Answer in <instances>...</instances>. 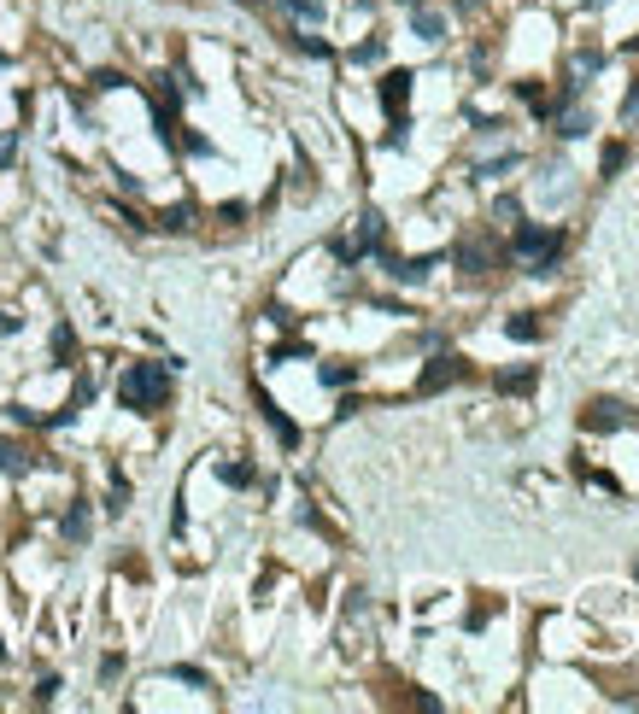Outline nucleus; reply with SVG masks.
Returning a JSON list of instances; mask_svg holds the SVG:
<instances>
[{
	"mask_svg": "<svg viewBox=\"0 0 639 714\" xmlns=\"http://www.w3.org/2000/svg\"><path fill=\"white\" fill-rule=\"evenodd\" d=\"M171 398V364H129L124 375H117V405L124 410H158Z\"/></svg>",
	"mask_w": 639,
	"mask_h": 714,
	"instance_id": "nucleus-1",
	"label": "nucleus"
},
{
	"mask_svg": "<svg viewBox=\"0 0 639 714\" xmlns=\"http://www.w3.org/2000/svg\"><path fill=\"white\" fill-rule=\"evenodd\" d=\"M511 246L534 264V276H546V269H557V258H563V235L557 229H540V223H516Z\"/></svg>",
	"mask_w": 639,
	"mask_h": 714,
	"instance_id": "nucleus-2",
	"label": "nucleus"
},
{
	"mask_svg": "<svg viewBox=\"0 0 639 714\" xmlns=\"http://www.w3.org/2000/svg\"><path fill=\"white\" fill-rule=\"evenodd\" d=\"M581 428L586 434H622V428H634V410H627L622 398H593V405L581 410Z\"/></svg>",
	"mask_w": 639,
	"mask_h": 714,
	"instance_id": "nucleus-3",
	"label": "nucleus"
},
{
	"mask_svg": "<svg viewBox=\"0 0 639 714\" xmlns=\"http://www.w3.org/2000/svg\"><path fill=\"white\" fill-rule=\"evenodd\" d=\"M469 369H464V357H452V351H434L423 364V375H417V392H446V387H457Z\"/></svg>",
	"mask_w": 639,
	"mask_h": 714,
	"instance_id": "nucleus-4",
	"label": "nucleus"
},
{
	"mask_svg": "<svg viewBox=\"0 0 639 714\" xmlns=\"http://www.w3.org/2000/svg\"><path fill=\"white\" fill-rule=\"evenodd\" d=\"M411 83H417V76H411L405 65H399V70H387L382 83H376V94H382V112H387V117H405V100H411Z\"/></svg>",
	"mask_w": 639,
	"mask_h": 714,
	"instance_id": "nucleus-5",
	"label": "nucleus"
},
{
	"mask_svg": "<svg viewBox=\"0 0 639 714\" xmlns=\"http://www.w3.org/2000/svg\"><path fill=\"white\" fill-rule=\"evenodd\" d=\"M376 258H382V269H387L393 281H405V287H417V281H428V269L441 264L434 253H428V258H393V253H376Z\"/></svg>",
	"mask_w": 639,
	"mask_h": 714,
	"instance_id": "nucleus-6",
	"label": "nucleus"
},
{
	"mask_svg": "<svg viewBox=\"0 0 639 714\" xmlns=\"http://www.w3.org/2000/svg\"><path fill=\"white\" fill-rule=\"evenodd\" d=\"M88 533H94V509H88V498H77V504L59 516V539H65V545H88Z\"/></svg>",
	"mask_w": 639,
	"mask_h": 714,
	"instance_id": "nucleus-7",
	"label": "nucleus"
},
{
	"mask_svg": "<svg viewBox=\"0 0 639 714\" xmlns=\"http://www.w3.org/2000/svg\"><path fill=\"white\" fill-rule=\"evenodd\" d=\"M29 469H36V451L18 445V439H0V475H6V480H24Z\"/></svg>",
	"mask_w": 639,
	"mask_h": 714,
	"instance_id": "nucleus-8",
	"label": "nucleus"
},
{
	"mask_svg": "<svg viewBox=\"0 0 639 714\" xmlns=\"http://www.w3.org/2000/svg\"><path fill=\"white\" fill-rule=\"evenodd\" d=\"M258 416L271 421V434L282 439V445H299V428H294V416H282V405H276L271 392H258Z\"/></svg>",
	"mask_w": 639,
	"mask_h": 714,
	"instance_id": "nucleus-9",
	"label": "nucleus"
},
{
	"mask_svg": "<svg viewBox=\"0 0 639 714\" xmlns=\"http://www.w3.org/2000/svg\"><path fill=\"white\" fill-rule=\"evenodd\" d=\"M411 29H417V42H446V18L434 6H411Z\"/></svg>",
	"mask_w": 639,
	"mask_h": 714,
	"instance_id": "nucleus-10",
	"label": "nucleus"
},
{
	"mask_svg": "<svg viewBox=\"0 0 639 714\" xmlns=\"http://www.w3.org/2000/svg\"><path fill=\"white\" fill-rule=\"evenodd\" d=\"M552 117H557V135H563V140H581L586 129H593V117H586L581 106H575V100H569V106H557Z\"/></svg>",
	"mask_w": 639,
	"mask_h": 714,
	"instance_id": "nucleus-11",
	"label": "nucleus"
},
{
	"mask_svg": "<svg viewBox=\"0 0 639 714\" xmlns=\"http://www.w3.org/2000/svg\"><path fill=\"white\" fill-rule=\"evenodd\" d=\"M282 12H287V18H299V24H323V18H328V6H323V0H282Z\"/></svg>",
	"mask_w": 639,
	"mask_h": 714,
	"instance_id": "nucleus-12",
	"label": "nucleus"
},
{
	"mask_svg": "<svg viewBox=\"0 0 639 714\" xmlns=\"http://www.w3.org/2000/svg\"><path fill=\"white\" fill-rule=\"evenodd\" d=\"M457 264H464V269H469V276H481V269H487V264H493V253H487V246H481V240H464V246H457Z\"/></svg>",
	"mask_w": 639,
	"mask_h": 714,
	"instance_id": "nucleus-13",
	"label": "nucleus"
},
{
	"mask_svg": "<svg viewBox=\"0 0 639 714\" xmlns=\"http://www.w3.org/2000/svg\"><path fill=\"white\" fill-rule=\"evenodd\" d=\"M505 334H511V340H522V346H534V340H540V323H534L528 310H516L511 323H505Z\"/></svg>",
	"mask_w": 639,
	"mask_h": 714,
	"instance_id": "nucleus-14",
	"label": "nucleus"
},
{
	"mask_svg": "<svg viewBox=\"0 0 639 714\" xmlns=\"http://www.w3.org/2000/svg\"><path fill=\"white\" fill-rule=\"evenodd\" d=\"M53 357H59V369H71V357H77V334H71V323H59V328H53Z\"/></svg>",
	"mask_w": 639,
	"mask_h": 714,
	"instance_id": "nucleus-15",
	"label": "nucleus"
},
{
	"mask_svg": "<svg viewBox=\"0 0 639 714\" xmlns=\"http://www.w3.org/2000/svg\"><path fill=\"white\" fill-rule=\"evenodd\" d=\"M516 164H522V153H498V158H487V164H475V176L493 182V176H505V170H516Z\"/></svg>",
	"mask_w": 639,
	"mask_h": 714,
	"instance_id": "nucleus-16",
	"label": "nucleus"
},
{
	"mask_svg": "<svg viewBox=\"0 0 639 714\" xmlns=\"http://www.w3.org/2000/svg\"><path fill=\"white\" fill-rule=\"evenodd\" d=\"M217 480L223 486H253V462H217Z\"/></svg>",
	"mask_w": 639,
	"mask_h": 714,
	"instance_id": "nucleus-17",
	"label": "nucleus"
},
{
	"mask_svg": "<svg viewBox=\"0 0 639 714\" xmlns=\"http://www.w3.org/2000/svg\"><path fill=\"white\" fill-rule=\"evenodd\" d=\"M317 381H323V387H352L358 369L352 364H323V369H317Z\"/></svg>",
	"mask_w": 639,
	"mask_h": 714,
	"instance_id": "nucleus-18",
	"label": "nucleus"
},
{
	"mask_svg": "<svg viewBox=\"0 0 639 714\" xmlns=\"http://www.w3.org/2000/svg\"><path fill=\"white\" fill-rule=\"evenodd\" d=\"M158 229H171V235H182V229H194V205H171L165 217H158Z\"/></svg>",
	"mask_w": 639,
	"mask_h": 714,
	"instance_id": "nucleus-19",
	"label": "nucleus"
},
{
	"mask_svg": "<svg viewBox=\"0 0 639 714\" xmlns=\"http://www.w3.org/2000/svg\"><path fill=\"white\" fill-rule=\"evenodd\" d=\"M124 509H129V480L112 475V492H106V516H124Z\"/></svg>",
	"mask_w": 639,
	"mask_h": 714,
	"instance_id": "nucleus-20",
	"label": "nucleus"
},
{
	"mask_svg": "<svg viewBox=\"0 0 639 714\" xmlns=\"http://www.w3.org/2000/svg\"><path fill=\"white\" fill-rule=\"evenodd\" d=\"M382 53H387V42H382V36H369V42H358V47H352V65H376Z\"/></svg>",
	"mask_w": 639,
	"mask_h": 714,
	"instance_id": "nucleus-21",
	"label": "nucleus"
},
{
	"mask_svg": "<svg viewBox=\"0 0 639 714\" xmlns=\"http://www.w3.org/2000/svg\"><path fill=\"white\" fill-rule=\"evenodd\" d=\"M88 88H94V94H112V88H129V76H124V70H94V83H88Z\"/></svg>",
	"mask_w": 639,
	"mask_h": 714,
	"instance_id": "nucleus-22",
	"label": "nucleus"
},
{
	"mask_svg": "<svg viewBox=\"0 0 639 714\" xmlns=\"http://www.w3.org/2000/svg\"><path fill=\"white\" fill-rule=\"evenodd\" d=\"M405 140H411V117H393V129L382 135V147H387V153H399Z\"/></svg>",
	"mask_w": 639,
	"mask_h": 714,
	"instance_id": "nucleus-23",
	"label": "nucleus"
},
{
	"mask_svg": "<svg viewBox=\"0 0 639 714\" xmlns=\"http://www.w3.org/2000/svg\"><path fill=\"white\" fill-rule=\"evenodd\" d=\"M165 673H171V679H182V686H199V691H212V679H206L199 668H188V662H176V668H165Z\"/></svg>",
	"mask_w": 639,
	"mask_h": 714,
	"instance_id": "nucleus-24",
	"label": "nucleus"
},
{
	"mask_svg": "<svg viewBox=\"0 0 639 714\" xmlns=\"http://www.w3.org/2000/svg\"><path fill=\"white\" fill-rule=\"evenodd\" d=\"M516 100H528L534 112H546V83H534V76H528V83H516Z\"/></svg>",
	"mask_w": 639,
	"mask_h": 714,
	"instance_id": "nucleus-25",
	"label": "nucleus"
},
{
	"mask_svg": "<svg viewBox=\"0 0 639 714\" xmlns=\"http://www.w3.org/2000/svg\"><path fill=\"white\" fill-rule=\"evenodd\" d=\"M534 387V369H511V375H498V392H528Z\"/></svg>",
	"mask_w": 639,
	"mask_h": 714,
	"instance_id": "nucleus-26",
	"label": "nucleus"
},
{
	"mask_svg": "<svg viewBox=\"0 0 639 714\" xmlns=\"http://www.w3.org/2000/svg\"><path fill=\"white\" fill-rule=\"evenodd\" d=\"M493 217H498V223H522V205H516L511 194H498L493 199Z\"/></svg>",
	"mask_w": 639,
	"mask_h": 714,
	"instance_id": "nucleus-27",
	"label": "nucleus"
},
{
	"mask_svg": "<svg viewBox=\"0 0 639 714\" xmlns=\"http://www.w3.org/2000/svg\"><path fill=\"white\" fill-rule=\"evenodd\" d=\"M287 42H294L299 53H311V59H328V42H317V36H305V29H299V36H287Z\"/></svg>",
	"mask_w": 639,
	"mask_h": 714,
	"instance_id": "nucleus-28",
	"label": "nucleus"
},
{
	"mask_svg": "<svg viewBox=\"0 0 639 714\" xmlns=\"http://www.w3.org/2000/svg\"><path fill=\"white\" fill-rule=\"evenodd\" d=\"M622 124H639V83L622 94Z\"/></svg>",
	"mask_w": 639,
	"mask_h": 714,
	"instance_id": "nucleus-29",
	"label": "nucleus"
},
{
	"mask_svg": "<svg viewBox=\"0 0 639 714\" xmlns=\"http://www.w3.org/2000/svg\"><path fill=\"white\" fill-rule=\"evenodd\" d=\"M12 158H18V129H6V135H0V170L12 164Z\"/></svg>",
	"mask_w": 639,
	"mask_h": 714,
	"instance_id": "nucleus-30",
	"label": "nucleus"
},
{
	"mask_svg": "<svg viewBox=\"0 0 639 714\" xmlns=\"http://www.w3.org/2000/svg\"><path fill=\"white\" fill-rule=\"evenodd\" d=\"M53 697H59V673H47L42 686H36V702H53Z\"/></svg>",
	"mask_w": 639,
	"mask_h": 714,
	"instance_id": "nucleus-31",
	"label": "nucleus"
},
{
	"mask_svg": "<svg viewBox=\"0 0 639 714\" xmlns=\"http://www.w3.org/2000/svg\"><path fill=\"white\" fill-rule=\"evenodd\" d=\"M622 158H627L622 147H604V176H616V170H622Z\"/></svg>",
	"mask_w": 639,
	"mask_h": 714,
	"instance_id": "nucleus-32",
	"label": "nucleus"
},
{
	"mask_svg": "<svg viewBox=\"0 0 639 714\" xmlns=\"http://www.w3.org/2000/svg\"><path fill=\"white\" fill-rule=\"evenodd\" d=\"M24 328V317H12V310H0V334H18Z\"/></svg>",
	"mask_w": 639,
	"mask_h": 714,
	"instance_id": "nucleus-33",
	"label": "nucleus"
},
{
	"mask_svg": "<svg viewBox=\"0 0 639 714\" xmlns=\"http://www.w3.org/2000/svg\"><path fill=\"white\" fill-rule=\"evenodd\" d=\"M475 6H481V0H457V12H475Z\"/></svg>",
	"mask_w": 639,
	"mask_h": 714,
	"instance_id": "nucleus-34",
	"label": "nucleus"
},
{
	"mask_svg": "<svg viewBox=\"0 0 639 714\" xmlns=\"http://www.w3.org/2000/svg\"><path fill=\"white\" fill-rule=\"evenodd\" d=\"M405 6H428V0H405Z\"/></svg>",
	"mask_w": 639,
	"mask_h": 714,
	"instance_id": "nucleus-35",
	"label": "nucleus"
},
{
	"mask_svg": "<svg viewBox=\"0 0 639 714\" xmlns=\"http://www.w3.org/2000/svg\"><path fill=\"white\" fill-rule=\"evenodd\" d=\"M593 6H611V0H593Z\"/></svg>",
	"mask_w": 639,
	"mask_h": 714,
	"instance_id": "nucleus-36",
	"label": "nucleus"
},
{
	"mask_svg": "<svg viewBox=\"0 0 639 714\" xmlns=\"http://www.w3.org/2000/svg\"><path fill=\"white\" fill-rule=\"evenodd\" d=\"M634 47H639V36H634Z\"/></svg>",
	"mask_w": 639,
	"mask_h": 714,
	"instance_id": "nucleus-37",
	"label": "nucleus"
},
{
	"mask_svg": "<svg viewBox=\"0 0 639 714\" xmlns=\"http://www.w3.org/2000/svg\"><path fill=\"white\" fill-rule=\"evenodd\" d=\"M247 6H253V0H247Z\"/></svg>",
	"mask_w": 639,
	"mask_h": 714,
	"instance_id": "nucleus-38",
	"label": "nucleus"
},
{
	"mask_svg": "<svg viewBox=\"0 0 639 714\" xmlns=\"http://www.w3.org/2000/svg\"><path fill=\"white\" fill-rule=\"evenodd\" d=\"M634 574H639V568H634Z\"/></svg>",
	"mask_w": 639,
	"mask_h": 714,
	"instance_id": "nucleus-39",
	"label": "nucleus"
}]
</instances>
